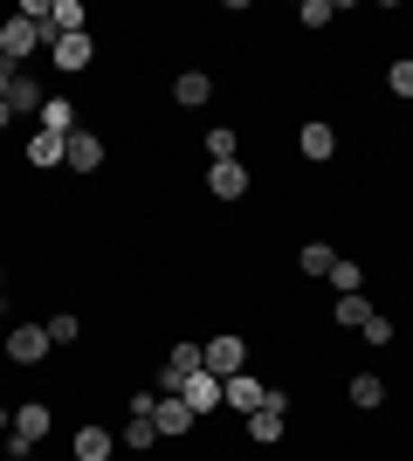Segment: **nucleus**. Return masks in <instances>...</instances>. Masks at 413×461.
<instances>
[{
    "instance_id": "f257e3e1",
    "label": "nucleus",
    "mask_w": 413,
    "mask_h": 461,
    "mask_svg": "<svg viewBox=\"0 0 413 461\" xmlns=\"http://www.w3.org/2000/svg\"><path fill=\"white\" fill-rule=\"evenodd\" d=\"M41 41H56V35H49V21H28V14L0 21V62H7V69H21V62L41 49Z\"/></svg>"
},
{
    "instance_id": "f03ea898",
    "label": "nucleus",
    "mask_w": 413,
    "mask_h": 461,
    "mask_svg": "<svg viewBox=\"0 0 413 461\" xmlns=\"http://www.w3.org/2000/svg\"><path fill=\"white\" fill-rule=\"evenodd\" d=\"M41 441H49V406H41V400L14 406V434H7V455H14V461H28Z\"/></svg>"
},
{
    "instance_id": "7ed1b4c3",
    "label": "nucleus",
    "mask_w": 413,
    "mask_h": 461,
    "mask_svg": "<svg viewBox=\"0 0 413 461\" xmlns=\"http://www.w3.org/2000/svg\"><path fill=\"white\" fill-rule=\"evenodd\" d=\"M200 372H214V379H235V372H248V345H241L235 330H220L214 345H200Z\"/></svg>"
},
{
    "instance_id": "20e7f679",
    "label": "nucleus",
    "mask_w": 413,
    "mask_h": 461,
    "mask_svg": "<svg viewBox=\"0 0 413 461\" xmlns=\"http://www.w3.org/2000/svg\"><path fill=\"white\" fill-rule=\"evenodd\" d=\"M49 345H56V338H49V324H14V330H7V358H14V366H41V358H49Z\"/></svg>"
},
{
    "instance_id": "39448f33",
    "label": "nucleus",
    "mask_w": 413,
    "mask_h": 461,
    "mask_svg": "<svg viewBox=\"0 0 413 461\" xmlns=\"http://www.w3.org/2000/svg\"><path fill=\"white\" fill-rule=\"evenodd\" d=\"M193 372H200V345H173V351H166V366H158V393L179 400V385L193 379Z\"/></svg>"
},
{
    "instance_id": "423d86ee",
    "label": "nucleus",
    "mask_w": 413,
    "mask_h": 461,
    "mask_svg": "<svg viewBox=\"0 0 413 461\" xmlns=\"http://www.w3.org/2000/svg\"><path fill=\"white\" fill-rule=\"evenodd\" d=\"M49 56H56V69L83 77V69L97 62V41H90V28H83V35H56V41H49Z\"/></svg>"
},
{
    "instance_id": "0eeeda50",
    "label": "nucleus",
    "mask_w": 413,
    "mask_h": 461,
    "mask_svg": "<svg viewBox=\"0 0 413 461\" xmlns=\"http://www.w3.org/2000/svg\"><path fill=\"white\" fill-rule=\"evenodd\" d=\"M193 420H200V413H193L186 400H166V393L152 400V427H158V441H179V434H193Z\"/></svg>"
},
{
    "instance_id": "6e6552de",
    "label": "nucleus",
    "mask_w": 413,
    "mask_h": 461,
    "mask_svg": "<svg viewBox=\"0 0 413 461\" xmlns=\"http://www.w3.org/2000/svg\"><path fill=\"white\" fill-rule=\"evenodd\" d=\"M69 173H97L103 166V138L97 131H69V158H62Z\"/></svg>"
},
{
    "instance_id": "1a4fd4ad",
    "label": "nucleus",
    "mask_w": 413,
    "mask_h": 461,
    "mask_svg": "<svg viewBox=\"0 0 413 461\" xmlns=\"http://www.w3.org/2000/svg\"><path fill=\"white\" fill-rule=\"evenodd\" d=\"M41 104H49V96H41V83L28 77V69H14V83H7V111H14V117L35 111V117H41Z\"/></svg>"
},
{
    "instance_id": "9d476101",
    "label": "nucleus",
    "mask_w": 413,
    "mask_h": 461,
    "mask_svg": "<svg viewBox=\"0 0 413 461\" xmlns=\"http://www.w3.org/2000/svg\"><path fill=\"white\" fill-rule=\"evenodd\" d=\"M296 152L310 158V166H324V158L337 152V131L331 124H303V131H296Z\"/></svg>"
},
{
    "instance_id": "9b49d317",
    "label": "nucleus",
    "mask_w": 413,
    "mask_h": 461,
    "mask_svg": "<svg viewBox=\"0 0 413 461\" xmlns=\"http://www.w3.org/2000/svg\"><path fill=\"white\" fill-rule=\"evenodd\" d=\"M62 158H69V138H56V131H35V138H28V166H35V173L62 166Z\"/></svg>"
},
{
    "instance_id": "f8f14e48",
    "label": "nucleus",
    "mask_w": 413,
    "mask_h": 461,
    "mask_svg": "<svg viewBox=\"0 0 413 461\" xmlns=\"http://www.w3.org/2000/svg\"><path fill=\"white\" fill-rule=\"evenodd\" d=\"M179 400L193 406V413H214V406H220V379H214V372H193V379L179 385Z\"/></svg>"
},
{
    "instance_id": "ddd939ff",
    "label": "nucleus",
    "mask_w": 413,
    "mask_h": 461,
    "mask_svg": "<svg viewBox=\"0 0 413 461\" xmlns=\"http://www.w3.org/2000/svg\"><path fill=\"white\" fill-rule=\"evenodd\" d=\"M207 96H214V77H207V69H186V77L173 83V104H179V111H200Z\"/></svg>"
},
{
    "instance_id": "4468645a",
    "label": "nucleus",
    "mask_w": 413,
    "mask_h": 461,
    "mask_svg": "<svg viewBox=\"0 0 413 461\" xmlns=\"http://www.w3.org/2000/svg\"><path fill=\"white\" fill-rule=\"evenodd\" d=\"M207 193H214V200H241V193H248V173H241L235 158H228V166H207Z\"/></svg>"
},
{
    "instance_id": "2eb2a0df",
    "label": "nucleus",
    "mask_w": 413,
    "mask_h": 461,
    "mask_svg": "<svg viewBox=\"0 0 413 461\" xmlns=\"http://www.w3.org/2000/svg\"><path fill=\"white\" fill-rule=\"evenodd\" d=\"M220 400H228V406H241V413H256V406H262V379L235 372V379H220Z\"/></svg>"
},
{
    "instance_id": "dca6fc26",
    "label": "nucleus",
    "mask_w": 413,
    "mask_h": 461,
    "mask_svg": "<svg viewBox=\"0 0 413 461\" xmlns=\"http://www.w3.org/2000/svg\"><path fill=\"white\" fill-rule=\"evenodd\" d=\"M296 269H303V276H331L337 249H331V241H303V249H296Z\"/></svg>"
},
{
    "instance_id": "f3484780",
    "label": "nucleus",
    "mask_w": 413,
    "mask_h": 461,
    "mask_svg": "<svg viewBox=\"0 0 413 461\" xmlns=\"http://www.w3.org/2000/svg\"><path fill=\"white\" fill-rule=\"evenodd\" d=\"M41 131L69 138V131H76V104H69V96H49V104H41Z\"/></svg>"
},
{
    "instance_id": "a211bd4d",
    "label": "nucleus",
    "mask_w": 413,
    "mask_h": 461,
    "mask_svg": "<svg viewBox=\"0 0 413 461\" xmlns=\"http://www.w3.org/2000/svg\"><path fill=\"white\" fill-rule=\"evenodd\" d=\"M111 434H103V427H76V461H111Z\"/></svg>"
},
{
    "instance_id": "6ab92c4d",
    "label": "nucleus",
    "mask_w": 413,
    "mask_h": 461,
    "mask_svg": "<svg viewBox=\"0 0 413 461\" xmlns=\"http://www.w3.org/2000/svg\"><path fill=\"white\" fill-rule=\"evenodd\" d=\"M83 21L90 14H83L76 0H56V7H49V35H83Z\"/></svg>"
},
{
    "instance_id": "aec40b11",
    "label": "nucleus",
    "mask_w": 413,
    "mask_h": 461,
    "mask_svg": "<svg viewBox=\"0 0 413 461\" xmlns=\"http://www.w3.org/2000/svg\"><path fill=\"white\" fill-rule=\"evenodd\" d=\"M248 441L275 447V441H283V413H248Z\"/></svg>"
},
{
    "instance_id": "412c9836",
    "label": "nucleus",
    "mask_w": 413,
    "mask_h": 461,
    "mask_svg": "<svg viewBox=\"0 0 413 461\" xmlns=\"http://www.w3.org/2000/svg\"><path fill=\"white\" fill-rule=\"evenodd\" d=\"M365 317H373V303H365L358 289H352V296H337V324H345V330H365Z\"/></svg>"
},
{
    "instance_id": "4be33fe9",
    "label": "nucleus",
    "mask_w": 413,
    "mask_h": 461,
    "mask_svg": "<svg viewBox=\"0 0 413 461\" xmlns=\"http://www.w3.org/2000/svg\"><path fill=\"white\" fill-rule=\"evenodd\" d=\"M352 406H365V413H373V406H386V385H379L373 372H358V379H352Z\"/></svg>"
},
{
    "instance_id": "5701e85b",
    "label": "nucleus",
    "mask_w": 413,
    "mask_h": 461,
    "mask_svg": "<svg viewBox=\"0 0 413 461\" xmlns=\"http://www.w3.org/2000/svg\"><path fill=\"white\" fill-rule=\"evenodd\" d=\"M152 441H158V427L145 420V413H131V427H124V447H138V455H145Z\"/></svg>"
},
{
    "instance_id": "b1692460",
    "label": "nucleus",
    "mask_w": 413,
    "mask_h": 461,
    "mask_svg": "<svg viewBox=\"0 0 413 461\" xmlns=\"http://www.w3.org/2000/svg\"><path fill=\"white\" fill-rule=\"evenodd\" d=\"M358 283H365V269H358V262H345V255H337V269H331V289H337V296H352Z\"/></svg>"
},
{
    "instance_id": "393cba45",
    "label": "nucleus",
    "mask_w": 413,
    "mask_h": 461,
    "mask_svg": "<svg viewBox=\"0 0 413 461\" xmlns=\"http://www.w3.org/2000/svg\"><path fill=\"white\" fill-rule=\"evenodd\" d=\"M386 83H393V96H407V104H413V56H400L393 69H386Z\"/></svg>"
},
{
    "instance_id": "a878e982",
    "label": "nucleus",
    "mask_w": 413,
    "mask_h": 461,
    "mask_svg": "<svg viewBox=\"0 0 413 461\" xmlns=\"http://www.w3.org/2000/svg\"><path fill=\"white\" fill-rule=\"evenodd\" d=\"M207 158L228 166V158H235V131H207Z\"/></svg>"
},
{
    "instance_id": "bb28decb",
    "label": "nucleus",
    "mask_w": 413,
    "mask_h": 461,
    "mask_svg": "<svg viewBox=\"0 0 413 461\" xmlns=\"http://www.w3.org/2000/svg\"><path fill=\"white\" fill-rule=\"evenodd\" d=\"M365 345H393V317H379V310H373V317H365Z\"/></svg>"
},
{
    "instance_id": "cd10ccee",
    "label": "nucleus",
    "mask_w": 413,
    "mask_h": 461,
    "mask_svg": "<svg viewBox=\"0 0 413 461\" xmlns=\"http://www.w3.org/2000/svg\"><path fill=\"white\" fill-rule=\"evenodd\" d=\"M331 14H337L331 0H303V14H296V21H303V28H324V21H331Z\"/></svg>"
},
{
    "instance_id": "c85d7f7f",
    "label": "nucleus",
    "mask_w": 413,
    "mask_h": 461,
    "mask_svg": "<svg viewBox=\"0 0 413 461\" xmlns=\"http://www.w3.org/2000/svg\"><path fill=\"white\" fill-rule=\"evenodd\" d=\"M49 338H56V345H76L83 324H76V317H49Z\"/></svg>"
},
{
    "instance_id": "c756f323",
    "label": "nucleus",
    "mask_w": 413,
    "mask_h": 461,
    "mask_svg": "<svg viewBox=\"0 0 413 461\" xmlns=\"http://www.w3.org/2000/svg\"><path fill=\"white\" fill-rule=\"evenodd\" d=\"M283 406H290V393H283V385H262V406H256V413H283Z\"/></svg>"
},
{
    "instance_id": "7c9ffc66",
    "label": "nucleus",
    "mask_w": 413,
    "mask_h": 461,
    "mask_svg": "<svg viewBox=\"0 0 413 461\" xmlns=\"http://www.w3.org/2000/svg\"><path fill=\"white\" fill-rule=\"evenodd\" d=\"M0 434H14V406H0Z\"/></svg>"
},
{
    "instance_id": "2f4dec72",
    "label": "nucleus",
    "mask_w": 413,
    "mask_h": 461,
    "mask_svg": "<svg viewBox=\"0 0 413 461\" xmlns=\"http://www.w3.org/2000/svg\"><path fill=\"white\" fill-rule=\"evenodd\" d=\"M7 124H14V111H7V96H0V131H7Z\"/></svg>"
},
{
    "instance_id": "473e14b6",
    "label": "nucleus",
    "mask_w": 413,
    "mask_h": 461,
    "mask_svg": "<svg viewBox=\"0 0 413 461\" xmlns=\"http://www.w3.org/2000/svg\"><path fill=\"white\" fill-rule=\"evenodd\" d=\"M7 83H14V69H7V62H0V96H7Z\"/></svg>"
},
{
    "instance_id": "72a5a7b5",
    "label": "nucleus",
    "mask_w": 413,
    "mask_h": 461,
    "mask_svg": "<svg viewBox=\"0 0 413 461\" xmlns=\"http://www.w3.org/2000/svg\"><path fill=\"white\" fill-rule=\"evenodd\" d=\"M0 283H7V269H0Z\"/></svg>"
}]
</instances>
